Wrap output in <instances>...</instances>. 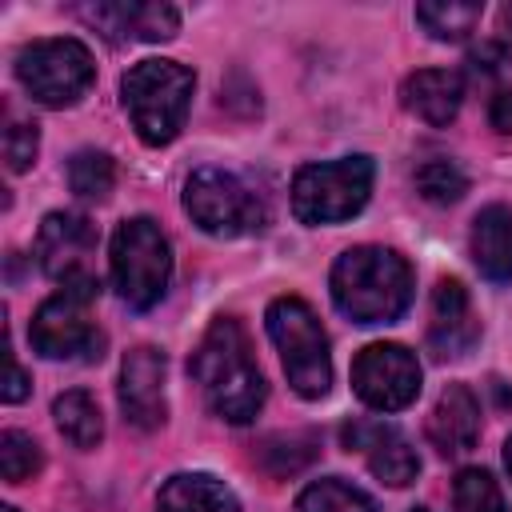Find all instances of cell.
Listing matches in <instances>:
<instances>
[{
  "mask_svg": "<svg viewBox=\"0 0 512 512\" xmlns=\"http://www.w3.org/2000/svg\"><path fill=\"white\" fill-rule=\"evenodd\" d=\"M164 372H168V360L160 348H132L120 364V408H124V420L152 432L164 424L168 416V400H164Z\"/></svg>",
  "mask_w": 512,
  "mask_h": 512,
  "instance_id": "obj_12",
  "label": "cell"
},
{
  "mask_svg": "<svg viewBox=\"0 0 512 512\" xmlns=\"http://www.w3.org/2000/svg\"><path fill=\"white\" fill-rule=\"evenodd\" d=\"M416 188H420V196L432 200V204H456V200L468 192V176H464L452 160L436 156V160H424V164L416 168Z\"/></svg>",
  "mask_w": 512,
  "mask_h": 512,
  "instance_id": "obj_26",
  "label": "cell"
},
{
  "mask_svg": "<svg viewBox=\"0 0 512 512\" xmlns=\"http://www.w3.org/2000/svg\"><path fill=\"white\" fill-rule=\"evenodd\" d=\"M52 416H56V428L60 436L72 444V448H96L100 436H104V416H100V404L84 392V388H68L52 400Z\"/></svg>",
  "mask_w": 512,
  "mask_h": 512,
  "instance_id": "obj_20",
  "label": "cell"
},
{
  "mask_svg": "<svg viewBox=\"0 0 512 512\" xmlns=\"http://www.w3.org/2000/svg\"><path fill=\"white\" fill-rule=\"evenodd\" d=\"M196 76L176 60H140L120 80V104L148 148L172 144L188 120Z\"/></svg>",
  "mask_w": 512,
  "mask_h": 512,
  "instance_id": "obj_3",
  "label": "cell"
},
{
  "mask_svg": "<svg viewBox=\"0 0 512 512\" xmlns=\"http://www.w3.org/2000/svg\"><path fill=\"white\" fill-rule=\"evenodd\" d=\"M340 436H344L348 452H364V460H368L376 480H384L392 488H404V484L416 480L420 456L392 424H384V420H352V424H344Z\"/></svg>",
  "mask_w": 512,
  "mask_h": 512,
  "instance_id": "obj_14",
  "label": "cell"
},
{
  "mask_svg": "<svg viewBox=\"0 0 512 512\" xmlns=\"http://www.w3.org/2000/svg\"><path fill=\"white\" fill-rule=\"evenodd\" d=\"M352 392L376 412H400L420 396V364L404 344H368L352 360Z\"/></svg>",
  "mask_w": 512,
  "mask_h": 512,
  "instance_id": "obj_10",
  "label": "cell"
},
{
  "mask_svg": "<svg viewBox=\"0 0 512 512\" xmlns=\"http://www.w3.org/2000/svg\"><path fill=\"white\" fill-rule=\"evenodd\" d=\"M472 260L484 280L508 284L512 280V208L508 204H488L472 220Z\"/></svg>",
  "mask_w": 512,
  "mask_h": 512,
  "instance_id": "obj_18",
  "label": "cell"
},
{
  "mask_svg": "<svg viewBox=\"0 0 512 512\" xmlns=\"http://www.w3.org/2000/svg\"><path fill=\"white\" fill-rule=\"evenodd\" d=\"M96 240L100 236H96V224L88 216H80V212H48L40 232H36V264L56 284L96 276L92 272Z\"/></svg>",
  "mask_w": 512,
  "mask_h": 512,
  "instance_id": "obj_11",
  "label": "cell"
},
{
  "mask_svg": "<svg viewBox=\"0 0 512 512\" xmlns=\"http://www.w3.org/2000/svg\"><path fill=\"white\" fill-rule=\"evenodd\" d=\"M0 512H20V508H12V504H4V508H0Z\"/></svg>",
  "mask_w": 512,
  "mask_h": 512,
  "instance_id": "obj_32",
  "label": "cell"
},
{
  "mask_svg": "<svg viewBox=\"0 0 512 512\" xmlns=\"http://www.w3.org/2000/svg\"><path fill=\"white\" fill-rule=\"evenodd\" d=\"M264 328L280 352L292 392L304 400H320L332 384V352L316 312L300 296H276L264 312Z\"/></svg>",
  "mask_w": 512,
  "mask_h": 512,
  "instance_id": "obj_5",
  "label": "cell"
},
{
  "mask_svg": "<svg viewBox=\"0 0 512 512\" xmlns=\"http://www.w3.org/2000/svg\"><path fill=\"white\" fill-rule=\"evenodd\" d=\"M36 152H40V132H36V124L16 120V124L4 128V160H8L12 172H24V168L36 160Z\"/></svg>",
  "mask_w": 512,
  "mask_h": 512,
  "instance_id": "obj_27",
  "label": "cell"
},
{
  "mask_svg": "<svg viewBox=\"0 0 512 512\" xmlns=\"http://www.w3.org/2000/svg\"><path fill=\"white\" fill-rule=\"evenodd\" d=\"M80 16L104 32L112 44H124V40H172L180 32V12L172 4H124V0H100V4H88L80 8Z\"/></svg>",
  "mask_w": 512,
  "mask_h": 512,
  "instance_id": "obj_15",
  "label": "cell"
},
{
  "mask_svg": "<svg viewBox=\"0 0 512 512\" xmlns=\"http://www.w3.org/2000/svg\"><path fill=\"white\" fill-rule=\"evenodd\" d=\"M160 512H240L232 488L212 472H176L156 492Z\"/></svg>",
  "mask_w": 512,
  "mask_h": 512,
  "instance_id": "obj_19",
  "label": "cell"
},
{
  "mask_svg": "<svg viewBox=\"0 0 512 512\" xmlns=\"http://www.w3.org/2000/svg\"><path fill=\"white\" fill-rule=\"evenodd\" d=\"M332 304L356 324H392L412 304V268L400 252L356 244L340 252L328 276Z\"/></svg>",
  "mask_w": 512,
  "mask_h": 512,
  "instance_id": "obj_2",
  "label": "cell"
},
{
  "mask_svg": "<svg viewBox=\"0 0 512 512\" xmlns=\"http://www.w3.org/2000/svg\"><path fill=\"white\" fill-rule=\"evenodd\" d=\"M296 512H380V508L364 488L340 476H324V480H312L296 496Z\"/></svg>",
  "mask_w": 512,
  "mask_h": 512,
  "instance_id": "obj_21",
  "label": "cell"
},
{
  "mask_svg": "<svg viewBox=\"0 0 512 512\" xmlns=\"http://www.w3.org/2000/svg\"><path fill=\"white\" fill-rule=\"evenodd\" d=\"M16 80L36 104L68 108L92 88L96 64H92L88 44H80L76 36H52V40H32L20 48Z\"/></svg>",
  "mask_w": 512,
  "mask_h": 512,
  "instance_id": "obj_9",
  "label": "cell"
},
{
  "mask_svg": "<svg viewBox=\"0 0 512 512\" xmlns=\"http://www.w3.org/2000/svg\"><path fill=\"white\" fill-rule=\"evenodd\" d=\"M452 504L456 512H508L504 492L488 468H460L452 480Z\"/></svg>",
  "mask_w": 512,
  "mask_h": 512,
  "instance_id": "obj_24",
  "label": "cell"
},
{
  "mask_svg": "<svg viewBox=\"0 0 512 512\" xmlns=\"http://www.w3.org/2000/svg\"><path fill=\"white\" fill-rule=\"evenodd\" d=\"M372 160L340 156L324 164H304L292 176V212L300 224H340L352 220L372 196Z\"/></svg>",
  "mask_w": 512,
  "mask_h": 512,
  "instance_id": "obj_7",
  "label": "cell"
},
{
  "mask_svg": "<svg viewBox=\"0 0 512 512\" xmlns=\"http://www.w3.org/2000/svg\"><path fill=\"white\" fill-rule=\"evenodd\" d=\"M188 372L200 384L204 404L228 424H248L264 408L268 384L252 356L248 332L240 328L236 316H216L204 328V336L188 360Z\"/></svg>",
  "mask_w": 512,
  "mask_h": 512,
  "instance_id": "obj_1",
  "label": "cell"
},
{
  "mask_svg": "<svg viewBox=\"0 0 512 512\" xmlns=\"http://www.w3.org/2000/svg\"><path fill=\"white\" fill-rule=\"evenodd\" d=\"M400 100H404V108H408L416 120H424V124H432V128H444V124H452L456 112H460L464 76L452 72V68H420V72H412V76L404 80Z\"/></svg>",
  "mask_w": 512,
  "mask_h": 512,
  "instance_id": "obj_17",
  "label": "cell"
},
{
  "mask_svg": "<svg viewBox=\"0 0 512 512\" xmlns=\"http://www.w3.org/2000/svg\"><path fill=\"white\" fill-rule=\"evenodd\" d=\"M428 440L440 456H460L480 440V400L468 384H448L428 416Z\"/></svg>",
  "mask_w": 512,
  "mask_h": 512,
  "instance_id": "obj_16",
  "label": "cell"
},
{
  "mask_svg": "<svg viewBox=\"0 0 512 512\" xmlns=\"http://www.w3.org/2000/svg\"><path fill=\"white\" fill-rule=\"evenodd\" d=\"M500 52L504 60H512V4L500 8Z\"/></svg>",
  "mask_w": 512,
  "mask_h": 512,
  "instance_id": "obj_30",
  "label": "cell"
},
{
  "mask_svg": "<svg viewBox=\"0 0 512 512\" xmlns=\"http://www.w3.org/2000/svg\"><path fill=\"white\" fill-rule=\"evenodd\" d=\"M488 124H492L500 136H512V88H500V92L488 100Z\"/></svg>",
  "mask_w": 512,
  "mask_h": 512,
  "instance_id": "obj_29",
  "label": "cell"
},
{
  "mask_svg": "<svg viewBox=\"0 0 512 512\" xmlns=\"http://www.w3.org/2000/svg\"><path fill=\"white\" fill-rule=\"evenodd\" d=\"M416 20L432 40H464L480 24L476 0H424L416 4Z\"/></svg>",
  "mask_w": 512,
  "mask_h": 512,
  "instance_id": "obj_22",
  "label": "cell"
},
{
  "mask_svg": "<svg viewBox=\"0 0 512 512\" xmlns=\"http://www.w3.org/2000/svg\"><path fill=\"white\" fill-rule=\"evenodd\" d=\"M4 360H8V376H4V404H20L24 396H28V376H24V368L16 364V356H12V344H8V352H4Z\"/></svg>",
  "mask_w": 512,
  "mask_h": 512,
  "instance_id": "obj_28",
  "label": "cell"
},
{
  "mask_svg": "<svg viewBox=\"0 0 512 512\" xmlns=\"http://www.w3.org/2000/svg\"><path fill=\"white\" fill-rule=\"evenodd\" d=\"M108 272H112V288L128 308L136 312L156 308L172 280V248L160 224L148 216L120 220L108 248Z\"/></svg>",
  "mask_w": 512,
  "mask_h": 512,
  "instance_id": "obj_4",
  "label": "cell"
},
{
  "mask_svg": "<svg viewBox=\"0 0 512 512\" xmlns=\"http://www.w3.org/2000/svg\"><path fill=\"white\" fill-rule=\"evenodd\" d=\"M412 512H428V508H412Z\"/></svg>",
  "mask_w": 512,
  "mask_h": 512,
  "instance_id": "obj_33",
  "label": "cell"
},
{
  "mask_svg": "<svg viewBox=\"0 0 512 512\" xmlns=\"http://www.w3.org/2000/svg\"><path fill=\"white\" fill-rule=\"evenodd\" d=\"M40 464H44L40 444L28 432H20V428H4L0 432V476L8 484H24L28 476L40 472Z\"/></svg>",
  "mask_w": 512,
  "mask_h": 512,
  "instance_id": "obj_25",
  "label": "cell"
},
{
  "mask_svg": "<svg viewBox=\"0 0 512 512\" xmlns=\"http://www.w3.org/2000/svg\"><path fill=\"white\" fill-rule=\"evenodd\" d=\"M68 188L84 200H108L112 188H116V164L108 152H96V148H84L68 160Z\"/></svg>",
  "mask_w": 512,
  "mask_h": 512,
  "instance_id": "obj_23",
  "label": "cell"
},
{
  "mask_svg": "<svg viewBox=\"0 0 512 512\" xmlns=\"http://www.w3.org/2000/svg\"><path fill=\"white\" fill-rule=\"evenodd\" d=\"M100 296V280H68L60 284L28 324V340L48 360H100L104 356V332L92 320V304Z\"/></svg>",
  "mask_w": 512,
  "mask_h": 512,
  "instance_id": "obj_6",
  "label": "cell"
},
{
  "mask_svg": "<svg viewBox=\"0 0 512 512\" xmlns=\"http://www.w3.org/2000/svg\"><path fill=\"white\" fill-rule=\"evenodd\" d=\"M504 468H508V476H512V436L504 440Z\"/></svg>",
  "mask_w": 512,
  "mask_h": 512,
  "instance_id": "obj_31",
  "label": "cell"
},
{
  "mask_svg": "<svg viewBox=\"0 0 512 512\" xmlns=\"http://www.w3.org/2000/svg\"><path fill=\"white\" fill-rule=\"evenodd\" d=\"M184 212L192 216L196 228H204L208 236H224V240L252 236L268 224L264 200L236 172H224L212 164L196 168L184 180Z\"/></svg>",
  "mask_w": 512,
  "mask_h": 512,
  "instance_id": "obj_8",
  "label": "cell"
},
{
  "mask_svg": "<svg viewBox=\"0 0 512 512\" xmlns=\"http://www.w3.org/2000/svg\"><path fill=\"white\" fill-rule=\"evenodd\" d=\"M480 320L472 312V296L456 276H444L432 288V312H428V348L440 360H460L476 348Z\"/></svg>",
  "mask_w": 512,
  "mask_h": 512,
  "instance_id": "obj_13",
  "label": "cell"
}]
</instances>
